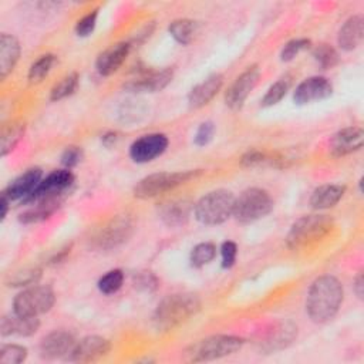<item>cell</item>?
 <instances>
[{"label":"cell","mask_w":364,"mask_h":364,"mask_svg":"<svg viewBox=\"0 0 364 364\" xmlns=\"http://www.w3.org/2000/svg\"><path fill=\"white\" fill-rule=\"evenodd\" d=\"M55 301L54 291L48 286H31L20 291L13 300V311L23 317H38L47 313Z\"/></svg>","instance_id":"8"},{"label":"cell","mask_w":364,"mask_h":364,"mask_svg":"<svg viewBox=\"0 0 364 364\" xmlns=\"http://www.w3.org/2000/svg\"><path fill=\"white\" fill-rule=\"evenodd\" d=\"M43 179V172L40 168H31L27 169L24 173L17 176L4 191L3 193L10 199V200H17V199H26L28 198L33 191L37 188L40 181Z\"/></svg>","instance_id":"18"},{"label":"cell","mask_w":364,"mask_h":364,"mask_svg":"<svg viewBox=\"0 0 364 364\" xmlns=\"http://www.w3.org/2000/svg\"><path fill=\"white\" fill-rule=\"evenodd\" d=\"M172 77L173 71L171 68L149 71L135 80H131L127 84V88L134 92H156L164 90L171 82Z\"/></svg>","instance_id":"19"},{"label":"cell","mask_w":364,"mask_h":364,"mask_svg":"<svg viewBox=\"0 0 364 364\" xmlns=\"http://www.w3.org/2000/svg\"><path fill=\"white\" fill-rule=\"evenodd\" d=\"M75 346V341L71 334L67 331H53L43 337L40 343V354L43 358L55 360L64 355H68Z\"/></svg>","instance_id":"16"},{"label":"cell","mask_w":364,"mask_h":364,"mask_svg":"<svg viewBox=\"0 0 364 364\" xmlns=\"http://www.w3.org/2000/svg\"><path fill=\"white\" fill-rule=\"evenodd\" d=\"M168 138L164 134H148L134 141L129 146V156L134 162L146 164L165 152Z\"/></svg>","instance_id":"12"},{"label":"cell","mask_w":364,"mask_h":364,"mask_svg":"<svg viewBox=\"0 0 364 364\" xmlns=\"http://www.w3.org/2000/svg\"><path fill=\"white\" fill-rule=\"evenodd\" d=\"M363 142V129L360 127H348L333 135L330 141V151L336 156H343L361 149Z\"/></svg>","instance_id":"17"},{"label":"cell","mask_w":364,"mask_h":364,"mask_svg":"<svg viewBox=\"0 0 364 364\" xmlns=\"http://www.w3.org/2000/svg\"><path fill=\"white\" fill-rule=\"evenodd\" d=\"M243 343L245 341L240 337L218 334V336L206 337L192 344L185 354L189 361H209V360L222 358L239 351Z\"/></svg>","instance_id":"5"},{"label":"cell","mask_w":364,"mask_h":364,"mask_svg":"<svg viewBox=\"0 0 364 364\" xmlns=\"http://www.w3.org/2000/svg\"><path fill=\"white\" fill-rule=\"evenodd\" d=\"M168 30H169V34L179 44H189L195 37L196 23L191 18H178L169 24Z\"/></svg>","instance_id":"29"},{"label":"cell","mask_w":364,"mask_h":364,"mask_svg":"<svg viewBox=\"0 0 364 364\" xmlns=\"http://www.w3.org/2000/svg\"><path fill=\"white\" fill-rule=\"evenodd\" d=\"M343 303V286L330 274L317 277L307 293L306 311L314 323H327Z\"/></svg>","instance_id":"1"},{"label":"cell","mask_w":364,"mask_h":364,"mask_svg":"<svg viewBox=\"0 0 364 364\" xmlns=\"http://www.w3.org/2000/svg\"><path fill=\"white\" fill-rule=\"evenodd\" d=\"M291 87V77L290 75H284L282 78H279L274 84H272L269 87V90L266 91V94L262 98V107H272L276 105L279 101H282V98L287 94V91Z\"/></svg>","instance_id":"30"},{"label":"cell","mask_w":364,"mask_h":364,"mask_svg":"<svg viewBox=\"0 0 364 364\" xmlns=\"http://www.w3.org/2000/svg\"><path fill=\"white\" fill-rule=\"evenodd\" d=\"M297 337V326L289 320L273 323L262 336L259 344L266 351H276L290 346Z\"/></svg>","instance_id":"13"},{"label":"cell","mask_w":364,"mask_h":364,"mask_svg":"<svg viewBox=\"0 0 364 364\" xmlns=\"http://www.w3.org/2000/svg\"><path fill=\"white\" fill-rule=\"evenodd\" d=\"M191 216V203L185 199L169 200L159 208V218L168 226H181L188 222Z\"/></svg>","instance_id":"25"},{"label":"cell","mask_w":364,"mask_h":364,"mask_svg":"<svg viewBox=\"0 0 364 364\" xmlns=\"http://www.w3.org/2000/svg\"><path fill=\"white\" fill-rule=\"evenodd\" d=\"M216 256V246L210 242L198 243L191 252V263L195 267H202L210 263Z\"/></svg>","instance_id":"32"},{"label":"cell","mask_w":364,"mask_h":364,"mask_svg":"<svg viewBox=\"0 0 364 364\" xmlns=\"http://www.w3.org/2000/svg\"><path fill=\"white\" fill-rule=\"evenodd\" d=\"M273 209L270 195L260 188H249L235 198L233 216L242 223H250L264 218Z\"/></svg>","instance_id":"7"},{"label":"cell","mask_w":364,"mask_h":364,"mask_svg":"<svg viewBox=\"0 0 364 364\" xmlns=\"http://www.w3.org/2000/svg\"><path fill=\"white\" fill-rule=\"evenodd\" d=\"M235 196L230 191L216 189L203 195L193 208L196 220L203 225H220L233 213Z\"/></svg>","instance_id":"3"},{"label":"cell","mask_w":364,"mask_h":364,"mask_svg":"<svg viewBox=\"0 0 364 364\" xmlns=\"http://www.w3.org/2000/svg\"><path fill=\"white\" fill-rule=\"evenodd\" d=\"M40 327L38 317H23V316H4L1 318L0 331L1 336H31L34 334Z\"/></svg>","instance_id":"23"},{"label":"cell","mask_w":364,"mask_h":364,"mask_svg":"<svg viewBox=\"0 0 364 364\" xmlns=\"http://www.w3.org/2000/svg\"><path fill=\"white\" fill-rule=\"evenodd\" d=\"M118 139V136H117V134L115 132H108V134H105L104 136H102V141H104V144L107 145V146H109V145H112V144H115V141Z\"/></svg>","instance_id":"46"},{"label":"cell","mask_w":364,"mask_h":364,"mask_svg":"<svg viewBox=\"0 0 364 364\" xmlns=\"http://www.w3.org/2000/svg\"><path fill=\"white\" fill-rule=\"evenodd\" d=\"M220 255H222V266L225 269H229L233 266L237 255V246L235 242H223L220 246Z\"/></svg>","instance_id":"41"},{"label":"cell","mask_w":364,"mask_h":364,"mask_svg":"<svg viewBox=\"0 0 364 364\" xmlns=\"http://www.w3.org/2000/svg\"><path fill=\"white\" fill-rule=\"evenodd\" d=\"M333 220L327 215H307L297 219L286 237L287 246L293 250L307 247L328 233Z\"/></svg>","instance_id":"4"},{"label":"cell","mask_w":364,"mask_h":364,"mask_svg":"<svg viewBox=\"0 0 364 364\" xmlns=\"http://www.w3.org/2000/svg\"><path fill=\"white\" fill-rule=\"evenodd\" d=\"M78 85V74L70 73L64 75L58 82H55L50 91L51 101H60L68 95H71Z\"/></svg>","instance_id":"31"},{"label":"cell","mask_w":364,"mask_h":364,"mask_svg":"<svg viewBox=\"0 0 364 364\" xmlns=\"http://www.w3.org/2000/svg\"><path fill=\"white\" fill-rule=\"evenodd\" d=\"M354 290H355V294L361 299V297H363V293H364V276H363V273H361V272H360V273H358V276L355 277Z\"/></svg>","instance_id":"44"},{"label":"cell","mask_w":364,"mask_h":364,"mask_svg":"<svg viewBox=\"0 0 364 364\" xmlns=\"http://www.w3.org/2000/svg\"><path fill=\"white\" fill-rule=\"evenodd\" d=\"M213 134H215V125L213 122L210 121H206V122H202L195 134V144L198 146H203L206 144L210 142V139L213 138Z\"/></svg>","instance_id":"40"},{"label":"cell","mask_w":364,"mask_h":364,"mask_svg":"<svg viewBox=\"0 0 364 364\" xmlns=\"http://www.w3.org/2000/svg\"><path fill=\"white\" fill-rule=\"evenodd\" d=\"M124 283V273L119 269H114L107 272L98 280V289L104 294H112L121 289Z\"/></svg>","instance_id":"33"},{"label":"cell","mask_w":364,"mask_h":364,"mask_svg":"<svg viewBox=\"0 0 364 364\" xmlns=\"http://www.w3.org/2000/svg\"><path fill=\"white\" fill-rule=\"evenodd\" d=\"M97 17H98V10H91L88 14H85L82 18H80L75 24V33L80 37H87L90 36L97 24Z\"/></svg>","instance_id":"39"},{"label":"cell","mask_w":364,"mask_h":364,"mask_svg":"<svg viewBox=\"0 0 364 364\" xmlns=\"http://www.w3.org/2000/svg\"><path fill=\"white\" fill-rule=\"evenodd\" d=\"M333 94V85L326 77L314 75L301 81L293 94L294 102L299 105H306L328 98Z\"/></svg>","instance_id":"14"},{"label":"cell","mask_w":364,"mask_h":364,"mask_svg":"<svg viewBox=\"0 0 364 364\" xmlns=\"http://www.w3.org/2000/svg\"><path fill=\"white\" fill-rule=\"evenodd\" d=\"M26 125L21 121H10L3 125L0 135V154L6 156L10 154L24 135Z\"/></svg>","instance_id":"28"},{"label":"cell","mask_w":364,"mask_h":364,"mask_svg":"<svg viewBox=\"0 0 364 364\" xmlns=\"http://www.w3.org/2000/svg\"><path fill=\"white\" fill-rule=\"evenodd\" d=\"M54 61H55V57L53 54H44L37 61H34L28 70L30 82L41 81L50 73Z\"/></svg>","instance_id":"34"},{"label":"cell","mask_w":364,"mask_h":364,"mask_svg":"<svg viewBox=\"0 0 364 364\" xmlns=\"http://www.w3.org/2000/svg\"><path fill=\"white\" fill-rule=\"evenodd\" d=\"M346 188L336 183L321 185L316 188L310 196V205L314 209H328L333 208L343 198Z\"/></svg>","instance_id":"26"},{"label":"cell","mask_w":364,"mask_h":364,"mask_svg":"<svg viewBox=\"0 0 364 364\" xmlns=\"http://www.w3.org/2000/svg\"><path fill=\"white\" fill-rule=\"evenodd\" d=\"M364 36V21L361 16H353L350 17L340 28L338 31V46L346 50L351 51L357 48L363 40Z\"/></svg>","instance_id":"22"},{"label":"cell","mask_w":364,"mask_h":364,"mask_svg":"<svg viewBox=\"0 0 364 364\" xmlns=\"http://www.w3.org/2000/svg\"><path fill=\"white\" fill-rule=\"evenodd\" d=\"M61 198H48L34 202L33 208L20 215V222L23 223H37L44 219H48L60 206Z\"/></svg>","instance_id":"27"},{"label":"cell","mask_w":364,"mask_h":364,"mask_svg":"<svg viewBox=\"0 0 364 364\" xmlns=\"http://www.w3.org/2000/svg\"><path fill=\"white\" fill-rule=\"evenodd\" d=\"M134 230V222L127 215H119L108 220L92 237V245L98 249H112L124 243Z\"/></svg>","instance_id":"9"},{"label":"cell","mask_w":364,"mask_h":364,"mask_svg":"<svg viewBox=\"0 0 364 364\" xmlns=\"http://www.w3.org/2000/svg\"><path fill=\"white\" fill-rule=\"evenodd\" d=\"M111 350V343L100 336H87L78 343H75L73 351L70 353V360L77 363L95 361Z\"/></svg>","instance_id":"15"},{"label":"cell","mask_w":364,"mask_h":364,"mask_svg":"<svg viewBox=\"0 0 364 364\" xmlns=\"http://www.w3.org/2000/svg\"><path fill=\"white\" fill-rule=\"evenodd\" d=\"M41 272L38 269H24L10 276L9 286H30L34 284L40 279Z\"/></svg>","instance_id":"37"},{"label":"cell","mask_w":364,"mask_h":364,"mask_svg":"<svg viewBox=\"0 0 364 364\" xmlns=\"http://www.w3.org/2000/svg\"><path fill=\"white\" fill-rule=\"evenodd\" d=\"M129 54V44L128 43H117L109 46L107 50H104L95 63L97 71L101 75H109L115 73L125 61V58Z\"/></svg>","instance_id":"20"},{"label":"cell","mask_w":364,"mask_h":364,"mask_svg":"<svg viewBox=\"0 0 364 364\" xmlns=\"http://www.w3.org/2000/svg\"><path fill=\"white\" fill-rule=\"evenodd\" d=\"M313 57L321 65V68H330V67L336 65L337 61H338V54L328 44L317 46L313 51Z\"/></svg>","instance_id":"36"},{"label":"cell","mask_w":364,"mask_h":364,"mask_svg":"<svg viewBox=\"0 0 364 364\" xmlns=\"http://www.w3.org/2000/svg\"><path fill=\"white\" fill-rule=\"evenodd\" d=\"M11 200L4 195V193H1V199H0V208H1V213H0V219L1 220H4V218H6V215H7V210H9V203H10Z\"/></svg>","instance_id":"45"},{"label":"cell","mask_w":364,"mask_h":364,"mask_svg":"<svg viewBox=\"0 0 364 364\" xmlns=\"http://www.w3.org/2000/svg\"><path fill=\"white\" fill-rule=\"evenodd\" d=\"M199 309L200 301L192 293L169 294L158 304L154 313V324L162 331L172 330L196 314Z\"/></svg>","instance_id":"2"},{"label":"cell","mask_w":364,"mask_h":364,"mask_svg":"<svg viewBox=\"0 0 364 364\" xmlns=\"http://www.w3.org/2000/svg\"><path fill=\"white\" fill-rule=\"evenodd\" d=\"M274 162L273 159H270L264 152H260V151H250L247 152L243 158H242V164L243 165H247V166H253V165H260V164H264V162Z\"/></svg>","instance_id":"43"},{"label":"cell","mask_w":364,"mask_h":364,"mask_svg":"<svg viewBox=\"0 0 364 364\" xmlns=\"http://www.w3.org/2000/svg\"><path fill=\"white\" fill-rule=\"evenodd\" d=\"M200 171H176V172H158L142 178L134 188V196L139 199H149L159 193L175 189L179 185L186 183Z\"/></svg>","instance_id":"6"},{"label":"cell","mask_w":364,"mask_h":364,"mask_svg":"<svg viewBox=\"0 0 364 364\" xmlns=\"http://www.w3.org/2000/svg\"><path fill=\"white\" fill-rule=\"evenodd\" d=\"M223 84V75L222 74H212L198 85H195L189 95H188V104L191 108H200L219 92Z\"/></svg>","instance_id":"21"},{"label":"cell","mask_w":364,"mask_h":364,"mask_svg":"<svg viewBox=\"0 0 364 364\" xmlns=\"http://www.w3.org/2000/svg\"><path fill=\"white\" fill-rule=\"evenodd\" d=\"M259 77H260V70L257 68V65H252V67L246 68L228 88L226 94H225L226 105L230 109H240L243 107L246 98L249 97V94L252 92L255 85L257 84Z\"/></svg>","instance_id":"11"},{"label":"cell","mask_w":364,"mask_h":364,"mask_svg":"<svg viewBox=\"0 0 364 364\" xmlns=\"http://www.w3.org/2000/svg\"><path fill=\"white\" fill-rule=\"evenodd\" d=\"M74 175L70 169H58L47 175L40 181L33 193L26 198L24 203H34L37 200L48 199V198H61L63 193L73 185Z\"/></svg>","instance_id":"10"},{"label":"cell","mask_w":364,"mask_h":364,"mask_svg":"<svg viewBox=\"0 0 364 364\" xmlns=\"http://www.w3.org/2000/svg\"><path fill=\"white\" fill-rule=\"evenodd\" d=\"M20 57L18 40L7 33L0 36V77L6 78L14 68Z\"/></svg>","instance_id":"24"},{"label":"cell","mask_w":364,"mask_h":364,"mask_svg":"<svg viewBox=\"0 0 364 364\" xmlns=\"http://www.w3.org/2000/svg\"><path fill=\"white\" fill-rule=\"evenodd\" d=\"M310 47V40H307V38H296V40H291V41H289L284 47H283V50H282V53H280V58H282V61H290V60H293L299 53H301L303 50H306V48H309Z\"/></svg>","instance_id":"38"},{"label":"cell","mask_w":364,"mask_h":364,"mask_svg":"<svg viewBox=\"0 0 364 364\" xmlns=\"http://www.w3.org/2000/svg\"><path fill=\"white\" fill-rule=\"evenodd\" d=\"M82 158V151L78 146H67L61 155V164L65 169L75 166Z\"/></svg>","instance_id":"42"},{"label":"cell","mask_w":364,"mask_h":364,"mask_svg":"<svg viewBox=\"0 0 364 364\" xmlns=\"http://www.w3.org/2000/svg\"><path fill=\"white\" fill-rule=\"evenodd\" d=\"M27 358V348L20 344H4L0 348L1 364H18Z\"/></svg>","instance_id":"35"}]
</instances>
